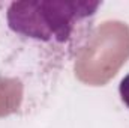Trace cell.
<instances>
[{"label":"cell","mask_w":129,"mask_h":128,"mask_svg":"<svg viewBox=\"0 0 129 128\" xmlns=\"http://www.w3.org/2000/svg\"><path fill=\"white\" fill-rule=\"evenodd\" d=\"M102 2H0V32L53 62L78 56L92 38Z\"/></svg>","instance_id":"obj_1"},{"label":"cell","mask_w":129,"mask_h":128,"mask_svg":"<svg viewBox=\"0 0 129 128\" xmlns=\"http://www.w3.org/2000/svg\"><path fill=\"white\" fill-rule=\"evenodd\" d=\"M119 95L122 102L129 109V72L120 80V84H119Z\"/></svg>","instance_id":"obj_2"}]
</instances>
